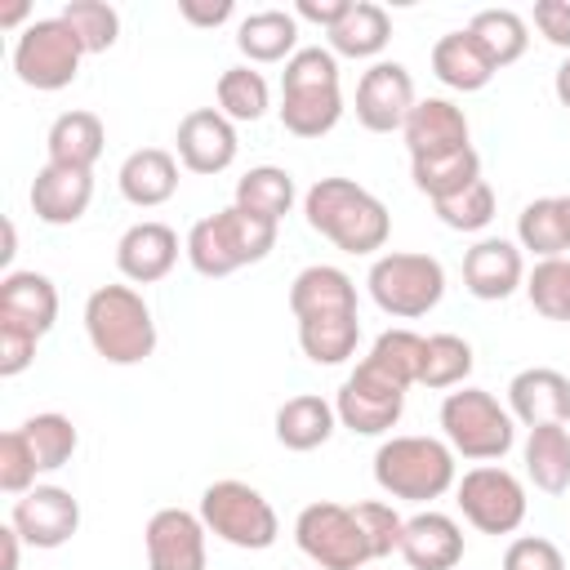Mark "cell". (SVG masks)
I'll return each instance as SVG.
<instances>
[{"mask_svg": "<svg viewBox=\"0 0 570 570\" xmlns=\"http://www.w3.org/2000/svg\"><path fill=\"white\" fill-rule=\"evenodd\" d=\"M303 218H307L312 232H321L343 254H374L392 236L387 205L370 187H361L352 178H338V174L316 178L303 191Z\"/></svg>", "mask_w": 570, "mask_h": 570, "instance_id": "1", "label": "cell"}, {"mask_svg": "<svg viewBox=\"0 0 570 570\" xmlns=\"http://www.w3.org/2000/svg\"><path fill=\"white\" fill-rule=\"evenodd\" d=\"M276 245V223L240 209V205H227L218 214H205L191 223L187 240H183V254L191 263L196 276L205 281H223L249 263H263Z\"/></svg>", "mask_w": 570, "mask_h": 570, "instance_id": "2", "label": "cell"}, {"mask_svg": "<svg viewBox=\"0 0 570 570\" xmlns=\"http://www.w3.org/2000/svg\"><path fill=\"white\" fill-rule=\"evenodd\" d=\"M343 120L338 58L321 45H303L281 71V125L294 138H321Z\"/></svg>", "mask_w": 570, "mask_h": 570, "instance_id": "3", "label": "cell"}, {"mask_svg": "<svg viewBox=\"0 0 570 570\" xmlns=\"http://www.w3.org/2000/svg\"><path fill=\"white\" fill-rule=\"evenodd\" d=\"M459 454L450 450V441L441 436H387L374 450V485L387 499H405V503H432L445 490H454L459 481Z\"/></svg>", "mask_w": 570, "mask_h": 570, "instance_id": "4", "label": "cell"}, {"mask_svg": "<svg viewBox=\"0 0 570 570\" xmlns=\"http://www.w3.org/2000/svg\"><path fill=\"white\" fill-rule=\"evenodd\" d=\"M85 334L107 365H142L156 352V321L134 285H98L85 298Z\"/></svg>", "mask_w": 570, "mask_h": 570, "instance_id": "5", "label": "cell"}, {"mask_svg": "<svg viewBox=\"0 0 570 570\" xmlns=\"http://www.w3.org/2000/svg\"><path fill=\"white\" fill-rule=\"evenodd\" d=\"M441 432L454 454L472 463H499L517 445V419L485 387H459L441 401Z\"/></svg>", "mask_w": 570, "mask_h": 570, "instance_id": "6", "label": "cell"}, {"mask_svg": "<svg viewBox=\"0 0 570 570\" xmlns=\"http://www.w3.org/2000/svg\"><path fill=\"white\" fill-rule=\"evenodd\" d=\"M200 521L214 539L240 548V552H263L276 543L281 534V521H276V508L263 499V490H254L249 481H236V476H223V481H209L200 490Z\"/></svg>", "mask_w": 570, "mask_h": 570, "instance_id": "7", "label": "cell"}, {"mask_svg": "<svg viewBox=\"0 0 570 570\" xmlns=\"http://www.w3.org/2000/svg\"><path fill=\"white\" fill-rule=\"evenodd\" d=\"M365 285H370V298L379 303V312H387L396 321H414V316H428L445 298V267L432 254L387 249L370 263Z\"/></svg>", "mask_w": 570, "mask_h": 570, "instance_id": "8", "label": "cell"}, {"mask_svg": "<svg viewBox=\"0 0 570 570\" xmlns=\"http://www.w3.org/2000/svg\"><path fill=\"white\" fill-rule=\"evenodd\" d=\"M294 543L321 570H365L374 561L356 512L334 499H316L294 517Z\"/></svg>", "mask_w": 570, "mask_h": 570, "instance_id": "9", "label": "cell"}, {"mask_svg": "<svg viewBox=\"0 0 570 570\" xmlns=\"http://www.w3.org/2000/svg\"><path fill=\"white\" fill-rule=\"evenodd\" d=\"M85 45L62 18H31L13 40V71L36 94H58L80 76Z\"/></svg>", "mask_w": 570, "mask_h": 570, "instance_id": "10", "label": "cell"}, {"mask_svg": "<svg viewBox=\"0 0 570 570\" xmlns=\"http://www.w3.org/2000/svg\"><path fill=\"white\" fill-rule=\"evenodd\" d=\"M454 503L463 512V521L481 534H512L525 521V485L517 472L499 468V463H476L454 481Z\"/></svg>", "mask_w": 570, "mask_h": 570, "instance_id": "11", "label": "cell"}, {"mask_svg": "<svg viewBox=\"0 0 570 570\" xmlns=\"http://www.w3.org/2000/svg\"><path fill=\"white\" fill-rule=\"evenodd\" d=\"M405 392H410L405 383H396L387 370H379L370 356H361L334 396V414L356 436H383L396 428V419L405 410Z\"/></svg>", "mask_w": 570, "mask_h": 570, "instance_id": "12", "label": "cell"}, {"mask_svg": "<svg viewBox=\"0 0 570 570\" xmlns=\"http://www.w3.org/2000/svg\"><path fill=\"white\" fill-rule=\"evenodd\" d=\"M419 94H414V76L405 62L396 58H379L361 71L356 80V120L370 134H392L405 125V116L414 111Z\"/></svg>", "mask_w": 570, "mask_h": 570, "instance_id": "13", "label": "cell"}, {"mask_svg": "<svg viewBox=\"0 0 570 570\" xmlns=\"http://www.w3.org/2000/svg\"><path fill=\"white\" fill-rule=\"evenodd\" d=\"M9 525L31 548H45V552L49 548H62L80 530V499L71 490H62V485H31L27 494L13 499Z\"/></svg>", "mask_w": 570, "mask_h": 570, "instance_id": "14", "label": "cell"}, {"mask_svg": "<svg viewBox=\"0 0 570 570\" xmlns=\"http://www.w3.org/2000/svg\"><path fill=\"white\" fill-rule=\"evenodd\" d=\"M205 521L187 508H160L147 517L142 548L147 570H205Z\"/></svg>", "mask_w": 570, "mask_h": 570, "instance_id": "15", "label": "cell"}, {"mask_svg": "<svg viewBox=\"0 0 570 570\" xmlns=\"http://www.w3.org/2000/svg\"><path fill=\"white\" fill-rule=\"evenodd\" d=\"M174 147H178V165L183 169L223 174V169H232V160L240 151V138H236V125L218 107H196V111H187L178 120Z\"/></svg>", "mask_w": 570, "mask_h": 570, "instance_id": "16", "label": "cell"}, {"mask_svg": "<svg viewBox=\"0 0 570 570\" xmlns=\"http://www.w3.org/2000/svg\"><path fill=\"white\" fill-rule=\"evenodd\" d=\"M463 285L481 303L512 298L525 285V254H521V245L503 240V236H481L463 254Z\"/></svg>", "mask_w": 570, "mask_h": 570, "instance_id": "17", "label": "cell"}, {"mask_svg": "<svg viewBox=\"0 0 570 570\" xmlns=\"http://www.w3.org/2000/svg\"><path fill=\"white\" fill-rule=\"evenodd\" d=\"M31 214L49 227H71L85 218L89 200H94V174L89 169H71V165H53L45 160L31 178Z\"/></svg>", "mask_w": 570, "mask_h": 570, "instance_id": "18", "label": "cell"}, {"mask_svg": "<svg viewBox=\"0 0 570 570\" xmlns=\"http://www.w3.org/2000/svg\"><path fill=\"white\" fill-rule=\"evenodd\" d=\"M178 263V232L169 223H156V218H142L134 227L120 232L116 240V267L125 281L134 285H156L174 272Z\"/></svg>", "mask_w": 570, "mask_h": 570, "instance_id": "19", "label": "cell"}, {"mask_svg": "<svg viewBox=\"0 0 570 570\" xmlns=\"http://www.w3.org/2000/svg\"><path fill=\"white\" fill-rule=\"evenodd\" d=\"M508 410L517 423H570V379L552 365H530L508 383Z\"/></svg>", "mask_w": 570, "mask_h": 570, "instance_id": "20", "label": "cell"}, {"mask_svg": "<svg viewBox=\"0 0 570 570\" xmlns=\"http://www.w3.org/2000/svg\"><path fill=\"white\" fill-rule=\"evenodd\" d=\"M289 312L294 321L321 316H356V285L334 263H312L289 281Z\"/></svg>", "mask_w": 570, "mask_h": 570, "instance_id": "21", "label": "cell"}, {"mask_svg": "<svg viewBox=\"0 0 570 570\" xmlns=\"http://www.w3.org/2000/svg\"><path fill=\"white\" fill-rule=\"evenodd\" d=\"M401 557L410 570H454L463 561V530L445 512H414L405 517Z\"/></svg>", "mask_w": 570, "mask_h": 570, "instance_id": "22", "label": "cell"}, {"mask_svg": "<svg viewBox=\"0 0 570 570\" xmlns=\"http://www.w3.org/2000/svg\"><path fill=\"white\" fill-rule=\"evenodd\" d=\"M401 134H405L410 160L436 156V151H454V147H468V116L450 98H436L432 94V98H419L414 102V111L405 116Z\"/></svg>", "mask_w": 570, "mask_h": 570, "instance_id": "23", "label": "cell"}, {"mask_svg": "<svg viewBox=\"0 0 570 570\" xmlns=\"http://www.w3.org/2000/svg\"><path fill=\"white\" fill-rule=\"evenodd\" d=\"M116 187L134 209H156L178 191V156L165 147H138L120 160Z\"/></svg>", "mask_w": 570, "mask_h": 570, "instance_id": "24", "label": "cell"}, {"mask_svg": "<svg viewBox=\"0 0 570 570\" xmlns=\"http://www.w3.org/2000/svg\"><path fill=\"white\" fill-rule=\"evenodd\" d=\"M0 321L45 338L58 321V285L45 272H4L0 281Z\"/></svg>", "mask_w": 570, "mask_h": 570, "instance_id": "25", "label": "cell"}, {"mask_svg": "<svg viewBox=\"0 0 570 570\" xmlns=\"http://www.w3.org/2000/svg\"><path fill=\"white\" fill-rule=\"evenodd\" d=\"M272 428H276V441H281L285 450L307 454V450H316V445H325V441L334 436L338 414H334V401H325L321 392H298V396H289V401L276 410Z\"/></svg>", "mask_w": 570, "mask_h": 570, "instance_id": "26", "label": "cell"}, {"mask_svg": "<svg viewBox=\"0 0 570 570\" xmlns=\"http://www.w3.org/2000/svg\"><path fill=\"white\" fill-rule=\"evenodd\" d=\"M494 62L485 58V49L463 31H445L436 45H432V76L445 85V89H459V94H476L494 80Z\"/></svg>", "mask_w": 570, "mask_h": 570, "instance_id": "27", "label": "cell"}, {"mask_svg": "<svg viewBox=\"0 0 570 570\" xmlns=\"http://www.w3.org/2000/svg\"><path fill=\"white\" fill-rule=\"evenodd\" d=\"M236 49L249 62H289L298 53V18L294 9H258L236 22Z\"/></svg>", "mask_w": 570, "mask_h": 570, "instance_id": "28", "label": "cell"}, {"mask_svg": "<svg viewBox=\"0 0 570 570\" xmlns=\"http://www.w3.org/2000/svg\"><path fill=\"white\" fill-rule=\"evenodd\" d=\"M525 476L534 481V490L543 494H566L570 490V428L566 423H539L530 428L525 445Z\"/></svg>", "mask_w": 570, "mask_h": 570, "instance_id": "29", "label": "cell"}, {"mask_svg": "<svg viewBox=\"0 0 570 570\" xmlns=\"http://www.w3.org/2000/svg\"><path fill=\"white\" fill-rule=\"evenodd\" d=\"M102 147H107V129L94 111H62L45 134V151L53 165H71V169H89V174H94Z\"/></svg>", "mask_w": 570, "mask_h": 570, "instance_id": "30", "label": "cell"}, {"mask_svg": "<svg viewBox=\"0 0 570 570\" xmlns=\"http://www.w3.org/2000/svg\"><path fill=\"white\" fill-rule=\"evenodd\" d=\"M325 36H330V53L334 58H379L387 49V40H392V18L374 0H352L347 18Z\"/></svg>", "mask_w": 570, "mask_h": 570, "instance_id": "31", "label": "cell"}, {"mask_svg": "<svg viewBox=\"0 0 570 570\" xmlns=\"http://www.w3.org/2000/svg\"><path fill=\"white\" fill-rule=\"evenodd\" d=\"M410 178H414V187L436 205V200L459 196L463 187H472V183L481 178V156H476L472 142H468V147H454V151L419 156V160H410Z\"/></svg>", "mask_w": 570, "mask_h": 570, "instance_id": "32", "label": "cell"}, {"mask_svg": "<svg viewBox=\"0 0 570 570\" xmlns=\"http://www.w3.org/2000/svg\"><path fill=\"white\" fill-rule=\"evenodd\" d=\"M294 174L289 169H281V165H254V169H245L240 178H236V196H232V205H240V209H249V214H258V218H267V223H276L281 227V218L294 209Z\"/></svg>", "mask_w": 570, "mask_h": 570, "instance_id": "33", "label": "cell"}, {"mask_svg": "<svg viewBox=\"0 0 570 570\" xmlns=\"http://www.w3.org/2000/svg\"><path fill=\"white\" fill-rule=\"evenodd\" d=\"M468 36L485 49V58L494 67H512L530 49V27H525V18L517 9H481V13H472Z\"/></svg>", "mask_w": 570, "mask_h": 570, "instance_id": "34", "label": "cell"}, {"mask_svg": "<svg viewBox=\"0 0 570 570\" xmlns=\"http://www.w3.org/2000/svg\"><path fill=\"white\" fill-rule=\"evenodd\" d=\"M214 98H218V111H223L232 125H245V120L254 125V120H263L267 107H272V85H267L263 71H254L249 62H240V67H227V71L218 76Z\"/></svg>", "mask_w": 570, "mask_h": 570, "instance_id": "35", "label": "cell"}, {"mask_svg": "<svg viewBox=\"0 0 570 570\" xmlns=\"http://www.w3.org/2000/svg\"><path fill=\"white\" fill-rule=\"evenodd\" d=\"M517 245L521 254H534V263L543 258H566V227H561V200L557 196H539L517 214Z\"/></svg>", "mask_w": 570, "mask_h": 570, "instance_id": "36", "label": "cell"}, {"mask_svg": "<svg viewBox=\"0 0 570 570\" xmlns=\"http://www.w3.org/2000/svg\"><path fill=\"white\" fill-rule=\"evenodd\" d=\"M361 343V316H321V321H298V347L312 365H343L356 356Z\"/></svg>", "mask_w": 570, "mask_h": 570, "instance_id": "37", "label": "cell"}, {"mask_svg": "<svg viewBox=\"0 0 570 570\" xmlns=\"http://www.w3.org/2000/svg\"><path fill=\"white\" fill-rule=\"evenodd\" d=\"M476 356L472 343L459 334H428L423 338V365H419V387H463V379L472 374Z\"/></svg>", "mask_w": 570, "mask_h": 570, "instance_id": "38", "label": "cell"}, {"mask_svg": "<svg viewBox=\"0 0 570 570\" xmlns=\"http://www.w3.org/2000/svg\"><path fill=\"white\" fill-rule=\"evenodd\" d=\"M18 428H22V436H27L31 454H36V463H40V472H58V468H67L71 454H76V445H80L76 423H71L67 414H58V410L31 414V419L18 423Z\"/></svg>", "mask_w": 570, "mask_h": 570, "instance_id": "39", "label": "cell"}, {"mask_svg": "<svg viewBox=\"0 0 570 570\" xmlns=\"http://www.w3.org/2000/svg\"><path fill=\"white\" fill-rule=\"evenodd\" d=\"M525 298L548 321H570V254L543 258L525 272Z\"/></svg>", "mask_w": 570, "mask_h": 570, "instance_id": "40", "label": "cell"}, {"mask_svg": "<svg viewBox=\"0 0 570 570\" xmlns=\"http://www.w3.org/2000/svg\"><path fill=\"white\" fill-rule=\"evenodd\" d=\"M85 45V53H107L120 40V13L107 0H67L58 13Z\"/></svg>", "mask_w": 570, "mask_h": 570, "instance_id": "41", "label": "cell"}, {"mask_svg": "<svg viewBox=\"0 0 570 570\" xmlns=\"http://www.w3.org/2000/svg\"><path fill=\"white\" fill-rule=\"evenodd\" d=\"M365 356H370L379 370H387L396 383L414 387V383H419V365H423V334H414V330H405V325L383 330Z\"/></svg>", "mask_w": 570, "mask_h": 570, "instance_id": "42", "label": "cell"}, {"mask_svg": "<svg viewBox=\"0 0 570 570\" xmlns=\"http://www.w3.org/2000/svg\"><path fill=\"white\" fill-rule=\"evenodd\" d=\"M436 218L450 227V232H481L490 218H494V187L485 178H476L472 187H463L459 196H445L432 205Z\"/></svg>", "mask_w": 570, "mask_h": 570, "instance_id": "43", "label": "cell"}, {"mask_svg": "<svg viewBox=\"0 0 570 570\" xmlns=\"http://www.w3.org/2000/svg\"><path fill=\"white\" fill-rule=\"evenodd\" d=\"M36 476H40V463H36V454H31L27 436H22V428H9V432L0 436V490L18 499V494H27L31 485H40Z\"/></svg>", "mask_w": 570, "mask_h": 570, "instance_id": "44", "label": "cell"}, {"mask_svg": "<svg viewBox=\"0 0 570 570\" xmlns=\"http://www.w3.org/2000/svg\"><path fill=\"white\" fill-rule=\"evenodd\" d=\"M352 512H356V521H361V530H365V539H370V552H374V561H379V557H392V552H401L405 517H401L392 503H383V499H365V503H356Z\"/></svg>", "mask_w": 570, "mask_h": 570, "instance_id": "45", "label": "cell"}, {"mask_svg": "<svg viewBox=\"0 0 570 570\" xmlns=\"http://www.w3.org/2000/svg\"><path fill=\"white\" fill-rule=\"evenodd\" d=\"M503 570H566V557L543 534H517L503 548Z\"/></svg>", "mask_w": 570, "mask_h": 570, "instance_id": "46", "label": "cell"}, {"mask_svg": "<svg viewBox=\"0 0 570 570\" xmlns=\"http://www.w3.org/2000/svg\"><path fill=\"white\" fill-rule=\"evenodd\" d=\"M36 347H40V338L31 330L0 321V379H18L36 361Z\"/></svg>", "mask_w": 570, "mask_h": 570, "instance_id": "47", "label": "cell"}, {"mask_svg": "<svg viewBox=\"0 0 570 570\" xmlns=\"http://www.w3.org/2000/svg\"><path fill=\"white\" fill-rule=\"evenodd\" d=\"M534 27L548 45L570 53V0H534Z\"/></svg>", "mask_w": 570, "mask_h": 570, "instance_id": "48", "label": "cell"}, {"mask_svg": "<svg viewBox=\"0 0 570 570\" xmlns=\"http://www.w3.org/2000/svg\"><path fill=\"white\" fill-rule=\"evenodd\" d=\"M347 9H352V0H298V4H294V18L334 31V27L347 18Z\"/></svg>", "mask_w": 570, "mask_h": 570, "instance_id": "49", "label": "cell"}, {"mask_svg": "<svg viewBox=\"0 0 570 570\" xmlns=\"http://www.w3.org/2000/svg\"><path fill=\"white\" fill-rule=\"evenodd\" d=\"M178 13L191 27H223L236 13V4L232 0H178Z\"/></svg>", "mask_w": 570, "mask_h": 570, "instance_id": "50", "label": "cell"}, {"mask_svg": "<svg viewBox=\"0 0 570 570\" xmlns=\"http://www.w3.org/2000/svg\"><path fill=\"white\" fill-rule=\"evenodd\" d=\"M18 548H22V534L13 525L0 530V570H18Z\"/></svg>", "mask_w": 570, "mask_h": 570, "instance_id": "51", "label": "cell"}, {"mask_svg": "<svg viewBox=\"0 0 570 570\" xmlns=\"http://www.w3.org/2000/svg\"><path fill=\"white\" fill-rule=\"evenodd\" d=\"M552 94H557L561 107H570V53L561 58V67H557V76H552Z\"/></svg>", "mask_w": 570, "mask_h": 570, "instance_id": "52", "label": "cell"}, {"mask_svg": "<svg viewBox=\"0 0 570 570\" xmlns=\"http://www.w3.org/2000/svg\"><path fill=\"white\" fill-rule=\"evenodd\" d=\"M13 254H18V232H13V223H4V249H0V263L9 267V263H13Z\"/></svg>", "mask_w": 570, "mask_h": 570, "instance_id": "53", "label": "cell"}, {"mask_svg": "<svg viewBox=\"0 0 570 570\" xmlns=\"http://www.w3.org/2000/svg\"><path fill=\"white\" fill-rule=\"evenodd\" d=\"M27 13H31L27 4H9V9L0 13V27H18V22H27Z\"/></svg>", "mask_w": 570, "mask_h": 570, "instance_id": "54", "label": "cell"}, {"mask_svg": "<svg viewBox=\"0 0 570 570\" xmlns=\"http://www.w3.org/2000/svg\"><path fill=\"white\" fill-rule=\"evenodd\" d=\"M561 200V227H566V245H570V196H557Z\"/></svg>", "mask_w": 570, "mask_h": 570, "instance_id": "55", "label": "cell"}]
</instances>
